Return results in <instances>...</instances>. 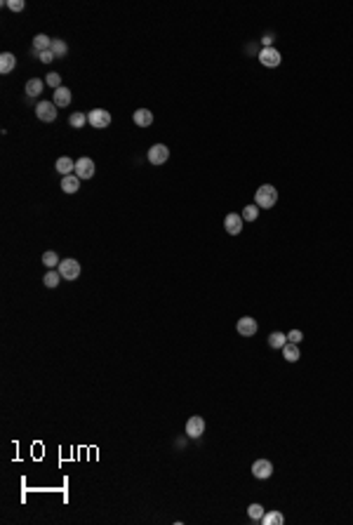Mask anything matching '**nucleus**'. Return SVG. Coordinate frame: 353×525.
<instances>
[{
    "mask_svg": "<svg viewBox=\"0 0 353 525\" xmlns=\"http://www.w3.org/2000/svg\"><path fill=\"white\" fill-rule=\"evenodd\" d=\"M132 120H135L139 127H148V125L153 123V113H151L148 108H137L135 113H132Z\"/></svg>",
    "mask_w": 353,
    "mask_h": 525,
    "instance_id": "4468645a",
    "label": "nucleus"
},
{
    "mask_svg": "<svg viewBox=\"0 0 353 525\" xmlns=\"http://www.w3.org/2000/svg\"><path fill=\"white\" fill-rule=\"evenodd\" d=\"M205 434V419L203 417H191L186 422V436L189 438H200Z\"/></svg>",
    "mask_w": 353,
    "mask_h": 525,
    "instance_id": "9d476101",
    "label": "nucleus"
},
{
    "mask_svg": "<svg viewBox=\"0 0 353 525\" xmlns=\"http://www.w3.org/2000/svg\"><path fill=\"white\" fill-rule=\"evenodd\" d=\"M36 116L40 118L43 123H55L57 120V104L55 101H38Z\"/></svg>",
    "mask_w": 353,
    "mask_h": 525,
    "instance_id": "7ed1b4c3",
    "label": "nucleus"
},
{
    "mask_svg": "<svg viewBox=\"0 0 353 525\" xmlns=\"http://www.w3.org/2000/svg\"><path fill=\"white\" fill-rule=\"evenodd\" d=\"M55 168H57V172H59L62 177H66V175H73V172H75V161H71L69 156H62V158L57 161Z\"/></svg>",
    "mask_w": 353,
    "mask_h": 525,
    "instance_id": "dca6fc26",
    "label": "nucleus"
},
{
    "mask_svg": "<svg viewBox=\"0 0 353 525\" xmlns=\"http://www.w3.org/2000/svg\"><path fill=\"white\" fill-rule=\"evenodd\" d=\"M262 43H264V47H273V36L271 33H266V36L262 38Z\"/></svg>",
    "mask_w": 353,
    "mask_h": 525,
    "instance_id": "2f4dec72",
    "label": "nucleus"
},
{
    "mask_svg": "<svg viewBox=\"0 0 353 525\" xmlns=\"http://www.w3.org/2000/svg\"><path fill=\"white\" fill-rule=\"evenodd\" d=\"M259 62H262L264 66H269V69H276V66L282 62V57L276 47H264V50H259Z\"/></svg>",
    "mask_w": 353,
    "mask_h": 525,
    "instance_id": "0eeeda50",
    "label": "nucleus"
},
{
    "mask_svg": "<svg viewBox=\"0 0 353 525\" xmlns=\"http://www.w3.org/2000/svg\"><path fill=\"white\" fill-rule=\"evenodd\" d=\"M254 200H257V205L262 210H269V207L278 203V188L271 186V184H262L257 188V193H254Z\"/></svg>",
    "mask_w": 353,
    "mask_h": 525,
    "instance_id": "f257e3e1",
    "label": "nucleus"
},
{
    "mask_svg": "<svg viewBox=\"0 0 353 525\" xmlns=\"http://www.w3.org/2000/svg\"><path fill=\"white\" fill-rule=\"evenodd\" d=\"M71 97H73L71 89L64 88V85H62V88H57V89H55V94H52V99H55L57 108H59V106H69V104H71Z\"/></svg>",
    "mask_w": 353,
    "mask_h": 525,
    "instance_id": "2eb2a0df",
    "label": "nucleus"
},
{
    "mask_svg": "<svg viewBox=\"0 0 353 525\" xmlns=\"http://www.w3.org/2000/svg\"><path fill=\"white\" fill-rule=\"evenodd\" d=\"M287 344V335H282V332H271L269 335V347L271 349H282Z\"/></svg>",
    "mask_w": 353,
    "mask_h": 525,
    "instance_id": "aec40b11",
    "label": "nucleus"
},
{
    "mask_svg": "<svg viewBox=\"0 0 353 525\" xmlns=\"http://www.w3.org/2000/svg\"><path fill=\"white\" fill-rule=\"evenodd\" d=\"M52 40H55V38L45 36V33H38V36L33 38V52L40 54V52H47V50H52Z\"/></svg>",
    "mask_w": 353,
    "mask_h": 525,
    "instance_id": "ddd939ff",
    "label": "nucleus"
},
{
    "mask_svg": "<svg viewBox=\"0 0 353 525\" xmlns=\"http://www.w3.org/2000/svg\"><path fill=\"white\" fill-rule=\"evenodd\" d=\"M281 351H282V358H285L287 363H297L299 358H301V353H299V344H292V342H287Z\"/></svg>",
    "mask_w": 353,
    "mask_h": 525,
    "instance_id": "a211bd4d",
    "label": "nucleus"
},
{
    "mask_svg": "<svg viewBox=\"0 0 353 525\" xmlns=\"http://www.w3.org/2000/svg\"><path fill=\"white\" fill-rule=\"evenodd\" d=\"M5 7H9L12 12H21V9L26 7V2H24V0H7Z\"/></svg>",
    "mask_w": 353,
    "mask_h": 525,
    "instance_id": "c85d7f7f",
    "label": "nucleus"
},
{
    "mask_svg": "<svg viewBox=\"0 0 353 525\" xmlns=\"http://www.w3.org/2000/svg\"><path fill=\"white\" fill-rule=\"evenodd\" d=\"M243 214L238 212H231L226 214V219H224V229H226V233H231V236H238V233L243 231Z\"/></svg>",
    "mask_w": 353,
    "mask_h": 525,
    "instance_id": "6e6552de",
    "label": "nucleus"
},
{
    "mask_svg": "<svg viewBox=\"0 0 353 525\" xmlns=\"http://www.w3.org/2000/svg\"><path fill=\"white\" fill-rule=\"evenodd\" d=\"M14 66H17V57L12 52H2L0 54V73L2 76H7V73L14 71Z\"/></svg>",
    "mask_w": 353,
    "mask_h": 525,
    "instance_id": "f8f14e48",
    "label": "nucleus"
},
{
    "mask_svg": "<svg viewBox=\"0 0 353 525\" xmlns=\"http://www.w3.org/2000/svg\"><path fill=\"white\" fill-rule=\"evenodd\" d=\"M87 120H90L92 127L104 130V127H109V125H111V113L106 111V108H92L90 113H87Z\"/></svg>",
    "mask_w": 353,
    "mask_h": 525,
    "instance_id": "f03ea898",
    "label": "nucleus"
},
{
    "mask_svg": "<svg viewBox=\"0 0 353 525\" xmlns=\"http://www.w3.org/2000/svg\"><path fill=\"white\" fill-rule=\"evenodd\" d=\"M301 339H304V332H301V330H292L290 335H287V342H292V344H299Z\"/></svg>",
    "mask_w": 353,
    "mask_h": 525,
    "instance_id": "c756f323",
    "label": "nucleus"
},
{
    "mask_svg": "<svg viewBox=\"0 0 353 525\" xmlns=\"http://www.w3.org/2000/svg\"><path fill=\"white\" fill-rule=\"evenodd\" d=\"M52 52L57 54V59H64V57L69 54V45L64 43V40H59V38H55V40H52Z\"/></svg>",
    "mask_w": 353,
    "mask_h": 525,
    "instance_id": "4be33fe9",
    "label": "nucleus"
},
{
    "mask_svg": "<svg viewBox=\"0 0 353 525\" xmlns=\"http://www.w3.org/2000/svg\"><path fill=\"white\" fill-rule=\"evenodd\" d=\"M271 473H273V464L269 462V459H257V462L252 464V476H254V478L266 481Z\"/></svg>",
    "mask_w": 353,
    "mask_h": 525,
    "instance_id": "1a4fd4ad",
    "label": "nucleus"
},
{
    "mask_svg": "<svg viewBox=\"0 0 353 525\" xmlns=\"http://www.w3.org/2000/svg\"><path fill=\"white\" fill-rule=\"evenodd\" d=\"M167 158H170V149L165 144H155L148 149V163L151 165H163V163H167Z\"/></svg>",
    "mask_w": 353,
    "mask_h": 525,
    "instance_id": "423d86ee",
    "label": "nucleus"
},
{
    "mask_svg": "<svg viewBox=\"0 0 353 525\" xmlns=\"http://www.w3.org/2000/svg\"><path fill=\"white\" fill-rule=\"evenodd\" d=\"M235 330H238L243 337H252L254 332H257V321H254V318H250V316H243L240 321L235 323Z\"/></svg>",
    "mask_w": 353,
    "mask_h": 525,
    "instance_id": "9b49d317",
    "label": "nucleus"
},
{
    "mask_svg": "<svg viewBox=\"0 0 353 525\" xmlns=\"http://www.w3.org/2000/svg\"><path fill=\"white\" fill-rule=\"evenodd\" d=\"M38 59H40L43 64H50L52 59H57V54L52 52V50H47V52H40V54H38Z\"/></svg>",
    "mask_w": 353,
    "mask_h": 525,
    "instance_id": "7c9ffc66",
    "label": "nucleus"
},
{
    "mask_svg": "<svg viewBox=\"0 0 353 525\" xmlns=\"http://www.w3.org/2000/svg\"><path fill=\"white\" fill-rule=\"evenodd\" d=\"M262 523L264 525H282L285 523V516H282L281 511H269V514H264Z\"/></svg>",
    "mask_w": 353,
    "mask_h": 525,
    "instance_id": "6ab92c4d",
    "label": "nucleus"
},
{
    "mask_svg": "<svg viewBox=\"0 0 353 525\" xmlns=\"http://www.w3.org/2000/svg\"><path fill=\"white\" fill-rule=\"evenodd\" d=\"M57 271H59L62 278H66V280H75V278L80 276V264H78L75 259H64L62 264L57 266Z\"/></svg>",
    "mask_w": 353,
    "mask_h": 525,
    "instance_id": "20e7f679",
    "label": "nucleus"
},
{
    "mask_svg": "<svg viewBox=\"0 0 353 525\" xmlns=\"http://www.w3.org/2000/svg\"><path fill=\"white\" fill-rule=\"evenodd\" d=\"M78 188H80V179L75 177V175L62 177V191L64 193H78Z\"/></svg>",
    "mask_w": 353,
    "mask_h": 525,
    "instance_id": "f3484780",
    "label": "nucleus"
},
{
    "mask_svg": "<svg viewBox=\"0 0 353 525\" xmlns=\"http://www.w3.org/2000/svg\"><path fill=\"white\" fill-rule=\"evenodd\" d=\"M59 280H62V273H59V271H55V268H52L50 273H45V278H43V283H45L47 287H57V285H59Z\"/></svg>",
    "mask_w": 353,
    "mask_h": 525,
    "instance_id": "393cba45",
    "label": "nucleus"
},
{
    "mask_svg": "<svg viewBox=\"0 0 353 525\" xmlns=\"http://www.w3.org/2000/svg\"><path fill=\"white\" fill-rule=\"evenodd\" d=\"M78 179H92L94 177V161L92 158H78L75 161V172H73Z\"/></svg>",
    "mask_w": 353,
    "mask_h": 525,
    "instance_id": "39448f33",
    "label": "nucleus"
},
{
    "mask_svg": "<svg viewBox=\"0 0 353 525\" xmlns=\"http://www.w3.org/2000/svg\"><path fill=\"white\" fill-rule=\"evenodd\" d=\"M43 264L50 266V268H55V266H59L62 262H59V257H57V252L52 250V252H45V255H43Z\"/></svg>",
    "mask_w": 353,
    "mask_h": 525,
    "instance_id": "bb28decb",
    "label": "nucleus"
},
{
    "mask_svg": "<svg viewBox=\"0 0 353 525\" xmlns=\"http://www.w3.org/2000/svg\"><path fill=\"white\" fill-rule=\"evenodd\" d=\"M45 83L47 85H50V88H62V76H59V73H47L45 76Z\"/></svg>",
    "mask_w": 353,
    "mask_h": 525,
    "instance_id": "cd10ccee",
    "label": "nucleus"
},
{
    "mask_svg": "<svg viewBox=\"0 0 353 525\" xmlns=\"http://www.w3.org/2000/svg\"><path fill=\"white\" fill-rule=\"evenodd\" d=\"M257 214H259V205H247V207H243V219L245 222H254L257 219Z\"/></svg>",
    "mask_w": 353,
    "mask_h": 525,
    "instance_id": "a878e982",
    "label": "nucleus"
},
{
    "mask_svg": "<svg viewBox=\"0 0 353 525\" xmlns=\"http://www.w3.org/2000/svg\"><path fill=\"white\" fill-rule=\"evenodd\" d=\"M85 123H87V113H82V111H75V113L69 116V125L71 127H82Z\"/></svg>",
    "mask_w": 353,
    "mask_h": 525,
    "instance_id": "5701e85b",
    "label": "nucleus"
},
{
    "mask_svg": "<svg viewBox=\"0 0 353 525\" xmlns=\"http://www.w3.org/2000/svg\"><path fill=\"white\" fill-rule=\"evenodd\" d=\"M264 514H266V511H264V507H262V504H250V507H247V516L252 518L254 523H262Z\"/></svg>",
    "mask_w": 353,
    "mask_h": 525,
    "instance_id": "412c9836",
    "label": "nucleus"
},
{
    "mask_svg": "<svg viewBox=\"0 0 353 525\" xmlns=\"http://www.w3.org/2000/svg\"><path fill=\"white\" fill-rule=\"evenodd\" d=\"M40 92H43V81H38V78H31V81L26 83V94L36 97V94H40Z\"/></svg>",
    "mask_w": 353,
    "mask_h": 525,
    "instance_id": "b1692460",
    "label": "nucleus"
}]
</instances>
